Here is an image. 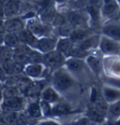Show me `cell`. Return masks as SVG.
<instances>
[{"mask_svg": "<svg viewBox=\"0 0 120 125\" xmlns=\"http://www.w3.org/2000/svg\"><path fill=\"white\" fill-rule=\"evenodd\" d=\"M100 48L101 52L106 55H118L120 53L119 42L105 35L101 38Z\"/></svg>", "mask_w": 120, "mask_h": 125, "instance_id": "obj_3", "label": "cell"}, {"mask_svg": "<svg viewBox=\"0 0 120 125\" xmlns=\"http://www.w3.org/2000/svg\"><path fill=\"white\" fill-rule=\"evenodd\" d=\"M86 10L89 15L91 16L93 25H99V23H100V9L97 7L92 6V5H88L86 7Z\"/></svg>", "mask_w": 120, "mask_h": 125, "instance_id": "obj_29", "label": "cell"}, {"mask_svg": "<svg viewBox=\"0 0 120 125\" xmlns=\"http://www.w3.org/2000/svg\"><path fill=\"white\" fill-rule=\"evenodd\" d=\"M102 94L107 103H114L120 99V90L110 87H104L102 89Z\"/></svg>", "mask_w": 120, "mask_h": 125, "instance_id": "obj_17", "label": "cell"}, {"mask_svg": "<svg viewBox=\"0 0 120 125\" xmlns=\"http://www.w3.org/2000/svg\"><path fill=\"white\" fill-rule=\"evenodd\" d=\"M101 42V36L100 35H92V36H87L83 42H80V47L83 50L88 51L90 49L96 48L98 45H100Z\"/></svg>", "mask_w": 120, "mask_h": 125, "instance_id": "obj_13", "label": "cell"}, {"mask_svg": "<svg viewBox=\"0 0 120 125\" xmlns=\"http://www.w3.org/2000/svg\"><path fill=\"white\" fill-rule=\"evenodd\" d=\"M87 55V51L83 50V48H81L80 46L79 47H74L71 49V51L70 52L69 56L71 57H75V58H83L85 57Z\"/></svg>", "mask_w": 120, "mask_h": 125, "instance_id": "obj_33", "label": "cell"}, {"mask_svg": "<svg viewBox=\"0 0 120 125\" xmlns=\"http://www.w3.org/2000/svg\"><path fill=\"white\" fill-rule=\"evenodd\" d=\"M52 112H53V114L58 115V116H60V115H66V114H69L70 112V107L68 104L59 103L55 107H53Z\"/></svg>", "mask_w": 120, "mask_h": 125, "instance_id": "obj_31", "label": "cell"}, {"mask_svg": "<svg viewBox=\"0 0 120 125\" xmlns=\"http://www.w3.org/2000/svg\"><path fill=\"white\" fill-rule=\"evenodd\" d=\"M53 84L57 90H67L73 85V79L62 69H57L53 75Z\"/></svg>", "mask_w": 120, "mask_h": 125, "instance_id": "obj_1", "label": "cell"}, {"mask_svg": "<svg viewBox=\"0 0 120 125\" xmlns=\"http://www.w3.org/2000/svg\"><path fill=\"white\" fill-rule=\"evenodd\" d=\"M56 1H58V2H63L64 0H56Z\"/></svg>", "mask_w": 120, "mask_h": 125, "instance_id": "obj_48", "label": "cell"}, {"mask_svg": "<svg viewBox=\"0 0 120 125\" xmlns=\"http://www.w3.org/2000/svg\"><path fill=\"white\" fill-rule=\"evenodd\" d=\"M47 25L48 24H45V23L42 24L38 21H31L27 24V29L37 37H44L50 30Z\"/></svg>", "mask_w": 120, "mask_h": 125, "instance_id": "obj_5", "label": "cell"}, {"mask_svg": "<svg viewBox=\"0 0 120 125\" xmlns=\"http://www.w3.org/2000/svg\"><path fill=\"white\" fill-rule=\"evenodd\" d=\"M101 12L104 16H111L117 10V1L116 0H104L101 6Z\"/></svg>", "mask_w": 120, "mask_h": 125, "instance_id": "obj_16", "label": "cell"}, {"mask_svg": "<svg viewBox=\"0 0 120 125\" xmlns=\"http://www.w3.org/2000/svg\"><path fill=\"white\" fill-rule=\"evenodd\" d=\"M1 66L3 67V69L5 70L8 75H16L20 74L24 70H25V66H23L22 64L16 62L13 58L9 59L5 61L4 63L1 64Z\"/></svg>", "mask_w": 120, "mask_h": 125, "instance_id": "obj_6", "label": "cell"}, {"mask_svg": "<svg viewBox=\"0 0 120 125\" xmlns=\"http://www.w3.org/2000/svg\"><path fill=\"white\" fill-rule=\"evenodd\" d=\"M41 125H56V123L55 121H44V122H41Z\"/></svg>", "mask_w": 120, "mask_h": 125, "instance_id": "obj_44", "label": "cell"}, {"mask_svg": "<svg viewBox=\"0 0 120 125\" xmlns=\"http://www.w3.org/2000/svg\"><path fill=\"white\" fill-rule=\"evenodd\" d=\"M5 25V29L6 32H17L21 31L22 29L25 28V25L23 23V20L21 18H15V17H11V18H8L4 22Z\"/></svg>", "mask_w": 120, "mask_h": 125, "instance_id": "obj_10", "label": "cell"}, {"mask_svg": "<svg viewBox=\"0 0 120 125\" xmlns=\"http://www.w3.org/2000/svg\"><path fill=\"white\" fill-rule=\"evenodd\" d=\"M66 64H67V67L70 71H73V72L80 71L83 67V62L81 60V58H75V57H72V58L69 59L66 62Z\"/></svg>", "mask_w": 120, "mask_h": 125, "instance_id": "obj_30", "label": "cell"}, {"mask_svg": "<svg viewBox=\"0 0 120 125\" xmlns=\"http://www.w3.org/2000/svg\"><path fill=\"white\" fill-rule=\"evenodd\" d=\"M7 79H8V74L5 70L3 69V67L0 65V82H6Z\"/></svg>", "mask_w": 120, "mask_h": 125, "instance_id": "obj_40", "label": "cell"}, {"mask_svg": "<svg viewBox=\"0 0 120 125\" xmlns=\"http://www.w3.org/2000/svg\"><path fill=\"white\" fill-rule=\"evenodd\" d=\"M25 107V99L23 97L16 96L12 98H8V99H3L2 103V110L4 112L7 111H16L19 112Z\"/></svg>", "mask_w": 120, "mask_h": 125, "instance_id": "obj_4", "label": "cell"}, {"mask_svg": "<svg viewBox=\"0 0 120 125\" xmlns=\"http://www.w3.org/2000/svg\"><path fill=\"white\" fill-rule=\"evenodd\" d=\"M13 55H14V48L9 47V46H1L0 48V65L5 61L13 58Z\"/></svg>", "mask_w": 120, "mask_h": 125, "instance_id": "obj_24", "label": "cell"}, {"mask_svg": "<svg viewBox=\"0 0 120 125\" xmlns=\"http://www.w3.org/2000/svg\"><path fill=\"white\" fill-rule=\"evenodd\" d=\"M110 113L114 116H120V99L114 102L112 106L110 107Z\"/></svg>", "mask_w": 120, "mask_h": 125, "instance_id": "obj_36", "label": "cell"}, {"mask_svg": "<svg viewBox=\"0 0 120 125\" xmlns=\"http://www.w3.org/2000/svg\"><path fill=\"white\" fill-rule=\"evenodd\" d=\"M116 1H117V3H119L120 4V0H116Z\"/></svg>", "mask_w": 120, "mask_h": 125, "instance_id": "obj_49", "label": "cell"}, {"mask_svg": "<svg viewBox=\"0 0 120 125\" xmlns=\"http://www.w3.org/2000/svg\"><path fill=\"white\" fill-rule=\"evenodd\" d=\"M30 63H41L43 62V55L41 52L33 51L30 55Z\"/></svg>", "mask_w": 120, "mask_h": 125, "instance_id": "obj_35", "label": "cell"}, {"mask_svg": "<svg viewBox=\"0 0 120 125\" xmlns=\"http://www.w3.org/2000/svg\"><path fill=\"white\" fill-rule=\"evenodd\" d=\"M55 10L54 9V7L51 6L50 4L47 5V6L41 8V10H40V13H39V16H40V19L41 21L45 23V24H49V23H52L53 20L55 16Z\"/></svg>", "mask_w": 120, "mask_h": 125, "instance_id": "obj_15", "label": "cell"}, {"mask_svg": "<svg viewBox=\"0 0 120 125\" xmlns=\"http://www.w3.org/2000/svg\"><path fill=\"white\" fill-rule=\"evenodd\" d=\"M4 17V13H3V4L0 3V18Z\"/></svg>", "mask_w": 120, "mask_h": 125, "instance_id": "obj_46", "label": "cell"}, {"mask_svg": "<svg viewBox=\"0 0 120 125\" xmlns=\"http://www.w3.org/2000/svg\"><path fill=\"white\" fill-rule=\"evenodd\" d=\"M24 71L27 76L33 77V78H38L42 75L43 67L41 63H29L25 67Z\"/></svg>", "mask_w": 120, "mask_h": 125, "instance_id": "obj_12", "label": "cell"}, {"mask_svg": "<svg viewBox=\"0 0 120 125\" xmlns=\"http://www.w3.org/2000/svg\"><path fill=\"white\" fill-rule=\"evenodd\" d=\"M42 114L40 104L38 102H33L27 107V115L31 118H38Z\"/></svg>", "mask_w": 120, "mask_h": 125, "instance_id": "obj_25", "label": "cell"}, {"mask_svg": "<svg viewBox=\"0 0 120 125\" xmlns=\"http://www.w3.org/2000/svg\"><path fill=\"white\" fill-rule=\"evenodd\" d=\"M87 64L91 68V70L94 72L96 75H99L101 72V68H102V63L101 60L99 57L96 56H88L87 57Z\"/></svg>", "mask_w": 120, "mask_h": 125, "instance_id": "obj_23", "label": "cell"}, {"mask_svg": "<svg viewBox=\"0 0 120 125\" xmlns=\"http://www.w3.org/2000/svg\"><path fill=\"white\" fill-rule=\"evenodd\" d=\"M17 35L19 37L21 42H24L25 44L30 45L31 47H37L38 39L37 36H35L31 31H29L27 28L22 29L21 31L17 32Z\"/></svg>", "mask_w": 120, "mask_h": 125, "instance_id": "obj_9", "label": "cell"}, {"mask_svg": "<svg viewBox=\"0 0 120 125\" xmlns=\"http://www.w3.org/2000/svg\"><path fill=\"white\" fill-rule=\"evenodd\" d=\"M3 43H4V33L0 32V46H2Z\"/></svg>", "mask_w": 120, "mask_h": 125, "instance_id": "obj_45", "label": "cell"}, {"mask_svg": "<svg viewBox=\"0 0 120 125\" xmlns=\"http://www.w3.org/2000/svg\"><path fill=\"white\" fill-rule=\"evenodd\" d=\"M88 36V33L82 27H74L73 31L70 35V39L73 42H81L85 38Z\"/></svg>", "mask_w": 120, "mask_h": 125, "instance_id": "obj_22", "label": "cell"}, {"mask_svg": "<svg viewBox=\"0 0 120 125\" xmlns=\"http://www.w3.org/2000/svg\"><path fill=\"white\" fill-rule=\"evenodd\" d=\"M43 62L47 67L53 70L61 68L65 63V56L57 50L50 51L43 55Z\"/></svg>", "mask_w": 120, "mask_h": 125, "instance_id": "obj_2", "label": "cell"}, {"mask_svg": "<svg viewBox=\"0 0 120 125\" xmlns=\"http://www.w3.org/2000/svg\"><path fill=\"white\" fill-rule=\"evenodd\" d=\"M73 43L74 42L70 37H62L56 42V50L64 56H69L70 52L73 48Z\"/></svg>", "mask_w": 120, "mask_h": 125, "instance_id": "obj_11", "label": "cell"}, {"mask_svg": "<svg viewBox=\"0 0 120 125\" xmlns=\"http://www.w3.org/2000/svg\"><path fill=\"white\" fill-rule=\"evenodd\" d=\"M87 123H89V119L87 118H83L75 122V124H87Z\"/></svg>", "mask_w": 120, "mask_h": 125, "instance_id": "obj_43", "label": "cell"}, {"mask_svg": "<svg viewBox=\"0 0 120 125\" xmlns=\"http://www.w3.org/2000/svg\"><path fill=\"white\" fill-rule=\"evenodd\" d=\"M41 99L42 101H45L49 104L52 103H55L58 100V94L56 93V91L52 88H46L45 89H43L40 93Z\"/></svg>", "mask_w": 120, "mask_h": 125, "instance_id": "obj_20", "label": "cell"}, {"mask_svg": "<svg viewBox=\"0 0 120 125\" xmlns=\"http://www.w3.org/2000/svg\"><path fill=\"white\" fill-rule=\"evenodd\" d=\"M103 1L104 0H89V5H92L97 8H101L102 4H103Z\"/></svg>", "mask_w": 120, "mask_h": 125, "instance_id": "obj_41", "label": "cell"}, {"mask_svg": "<svg viewBox=\"0 0 120 125\" xmlns=\"http://www.w3.org/2000/svg\"><path fill=\"white\" fill-rule=\"evenodd\" d=\"M20 9V2L18 0H7L3 3V13L6 18L14 17Z\"/></svg>", "mask_w": 120, "mask_h": 125, "instance_id": "obj_7", "label": "cell"}, {"mask_svg": "<svg viewBox=\"0 0 120 125\" xmlns=\"http://www.w3.org/2000/svg\"><path fill=\"white\" fill-rule=\"evenodd\" d=\"M108 82H109L111 85H113V86H115V87L120 88V80H118V79H109Z\"/></svg>", "mask_w": 120, "mask_h": 125, "instance_id": "obj_42", "label": "cell"}, {"mask_svg": "<svg viewBox=\"0 0 120 125\" xmlns=\"http://www.w3.org/2000/svg\"><path fill=\"white\" fill-rule=\"evenodd\" d=\"M67 21L70 22L74 27L83 25L85 23V19L83 15L78 11H70L67 16Z\"/></svg>", "mask_w": 120, "mask_h": 125, "instance_id": "obj_19", "label": "cell"}, {"mask_svg": "<svg viewBox=\"0 0 120 125\" xmlns=\"http://www.w3.org/2000/svg\"><path fill=\"white\" fill-rule=\"evenodd\" d=\"M73 29H74V26L70 22L66 21L65 23L58 26V33L61 37H70Z\"/></svg>", "mask_w": 120, "mask_h": 125, "instance_id": "obj_27", "label": "cell"}, {"mask_svg": "<svg viewBox=\"0 0 120 125\" xmlns=\"http://www.w3.org/2000/svg\"><path fill=\"white\" fill-rule=\"evenodd\" d=\"M102 32L105 36L120 42V25H107L102 28Z\"/></svg>", "mask_w": 120, "mask_h": 125, "instance_id": "obj_18", "label": "cell"}, {"mask_svg": "<svg viewBox=\"0 0 120 125\" xmlns=\"http://www.w3.org/2000/svg\"><path fill=\"white\" fill-rule=\"evenodd\" d=\"M40 107H41V111L43 114H45L46 116H50L51 114H53L52 109L50 108V104L45 102V101H41L40 103Z\"/></svg>", "mask_w": 120, "mask_h": 125, "instance_id": "obj_38", "label": "cell"}, {"mask_svg": "<svg viewBox=\"0 0 120 125\" xmlns=\"http://www.w3.org/2000/svg\"><path fill=\"white\" fill-rule=\"evenodd\" d=\"M19 37L17 35V33L14 32H8L4 35V44L7 46L15 48L18 44L20 43Z\"/></svg>", "mask_w": 120, "mask_h": 125, "instance_id": "obj_21", "label": "cell"}, {"mask_svg": "<svg viewBox=\"0 0 120 125\" xmlns=\"http://www.w3.org/2000/svg\"><path fill=\"white\" fill-rule=\"evenodd\" d=\"M38 50L41 53H48L50 51L55 50V48H56V42L54 39H51L49 37H40V39H38V44L37 47Z\"/></svg>", "mask_w": 120, "mask_h": 125, "instance_id": "obj_8", "label": "cell"}, {"mask_svg": "<svg viewBox=\"0 0 120 125\" xmlns=\"http://www.w3.org/2000/svg\"><path fill=\"white\" fill-rule=\"evenodd\" d=\"M0 115H1V108H0Z\"/></svg>", "mask_w": 120, "mask_h": 125, "instance_id": "obj_50", "label": "cell"}, {"mask_svg": "<svg viewBox=\"0 0 120 125\" xmlns=\"http://www.w3.org/2000/svg\"><path fill=\"white\" fill-rule=\"evenodd\" d=\"M20 90L16 86H6L5 88L2 90V96L3 99H8V98H12L16 96H20Z\"/></svg>", "mask_w": 120, "mask_h": 125, "instance_id": "obj_26", "label": "cell"}, {"mask_svg": "<svg viewBox=\"0 0 120 125\" xmlns=\"http://www.w3.org/2000/svg\"><path fill=\"white\" fill-rule=\"evenodd\" d=\"M89 5V0H75L74 6L77 9H81V8H86Z\"/></svg>", "mask_w": 120, "mask_h": 125, "instance_id": "obj_39", "label": "cell"}, {"mask_svg": "<svg viewBox=\"0 0 120 125\" xmlns=\"http://www.w3.org/2000/svg\"><path fill=\"white\" fill-rule=\"evenodd\" d=\"M115 124H117V125H120V119H118V120H117V121H116V122H115Z\"/></svg>", "mask_w": 120, "mask_h": 125, "instance_id": "obj_47", "label": "cell"}, {"mask_svg": "<svg viewBox=\"0 0 120 125\" xmlns=\"http://www.w3.org/2000/svg\"><path fill=\"white\" fill-rule=\"evenodd\" d=\"M87 115H88V118L91 120H94V121H97V122L102 121L103 119H104V116H105L104 113L100 111L99 109L95 108L94 106H91L89 108Z\"/></svg>", "mask_w": 120, "mask_h": 125, "instance_id": "obj_28", "label": "cell"}, {"mask_svg": "<svg viewBox=\"0 0 120 125\" xmlns=\"http://www.w3.org/2000/svg\"><path fill=\"white\" fill-rule=\"evenodd\" d=\"M33 51L34 50H32L30 45L25 44V43H24V42H20V43L14 48V53L23 54V55H27V56H30Z\"/></svg>", "mask_w": 120, "mask_h": 125, "instance_id": "obj_32", "label": "cell"}, {"mask_svg": "<svg viewBox=\"0 0 120 125\" xmlns=\"http://www.w3.org/2000/svg\"><path fill=\"white\" fill-rule=\"evenodd\" d=\"M13 59L16 62L22 64L23 66H26L27 64L30 63V56L27 55H23V54H18V53H14L13 55Z\"/></svg>", "mask_w": 120, "mask_h": 125, "instance_id": "obj_34", "label": "cell"}, {"mask_svg": "<svg viewBox=\"0 0 120 125\" xmlns=\"http://www.w3.org/2000/svg\"><path fill=\"white\" fill-rule=\"evenodd\" d=\"M67 20L65 19L62 14H59V13H56L55 14V18L53 20V22H52V24L54 25H55V26H59V25H61L63 23H65Z\"/></svg>", "mask_w": 120, "mask_h": 125, "instance_id": "obj_37", "label": "cell"}, {"mask_svg": "<svg viewBox=\"0 0 120 125\" xmlns=\"http://www.w3.org/2000/svg\"><path fill=\"white\" fill-rule=\"evenodd\" d=\"M19 112L7 111L0 115V124H18Z\"/></svg>", "mask_w": 120, "mask_h": 125, "instance_id": "obj_14", "label": "cell"}]
</instances>
